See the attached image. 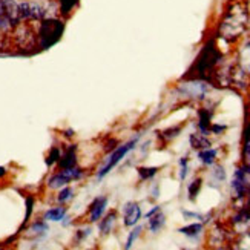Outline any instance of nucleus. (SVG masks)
<instances>
[{"label":"nucleus","instance_id":"1","mask_svg":"<svg viewBox=\"0 0 250 250\" xmlns=\"http://www.w3.org/2000/svg\"><path fill=\"white\" fill-rule=\"evenodd\" d=\"M249 25V8L243 0H235L224 11L218 26V36L227 42L240 39Z\"/></svg>","mask_w":250,"mask_h":250},{"label":"nucleus","instance_id":"2","mask_svg":"<svg viewBox=\"0 0 250 250\" xmlns=\"http://www.w3.org/2000/svg\"><path fill=\"white\" fill-rule=\"evenodd\" d=\"M221 60V54L216 49V46L213 45V42H209L201 51V54L198 56L197 62L193 64V72L195 77L198 79H209L212 74H215V68L218 62Z\"/></svg>","mask_w":250,"mask_h":250},{"label":"nucleus","instance_id":"3","mask_svg":"<svg viewBox=\"0 0 250 250\" xmlns=\"http://www.w3.org/2000/svg\"><path fill=\"white\" fill-rule=\"evenodd\" d=\"M64 31V25L62 20L57 19H43L39 32H37V39H39V45L43 49L51 48L54 43H57Z\"/></svg>","mask_w":250,"mask_h":250},{"label":"nucleus","instance_id":"4","mask_svg":"<svg viewBox=\"0 0 250 250\" xmlns=\"http://www.w3.org/2000/svg\"><path fill=\"white\" fill-rule=\"evenodd\" d=\"M21 23L19 19V2L0 0V32H9Z\"/></svg>","mask_w":250,"mask_h":250},{"label":"nucleus","instance_id":"5","mask_svg":"<svg viewBox=\"0 0 250 250\" xmlns=\"http://www.w3.org/2000/svg\"><path fill=\"white\" fill-rule=\"evenodd\" d=\"M46 16H48L46 8L37 2H31V0L19 2L20 21H42L43 19H46Z\"/></svg>","mask_w":250,"mask_h":250},{"label":"nucleus","instance_id":"6","mask_svg":"<svg viewBox=\"0 0 250 250\" xmlns=\"http://www.w3.org/2000/svg\"><path fill=\"white\" fill-rule=\"evenodd\" d=\"M135 145H137V138H134V140H130V141H127L126 145H123V146H118L112 154L106 158V163L103 165V167L99 170V178L102 180L103 177H106L107 173H109L118 163H120L126 155H127V152H130L134 147H135Z\"/></svg>","mask_w":250,"mask_h":250},{"label":"nucleus","instance_id":"7","mask_svg":"<svg viewBox=\"0 0 250 250\" xmlns=\"http://www.w3.org/2000/svg\"><path fill=\"white\" fill-rule=\"evenodd\" d=\"M82 175H83V172L75 166L60 169L57 173H54V175L48 180V186L51 189H62L64 186H68L69 183L82 178Z\"/></svg>","mask_w":250,"mask_h":250},{"label":"nucleus","instance_id":"8","mask_svg":"<svg viewBox=\"0 0 250 250\" xmlns=\"http://www.w3.org/2000/svg\"><path fill=\"white\" fill-rule=\"evenodd\" d=\"M232 193L238 200L246 198L250 193V170H247L244 166L238 167L233 180H232Z\"/></svg>","mask_w":250,"mask_h":250},{"label":"nucleus","instance_id":"9","mask_svg":"<svg viewBox=\"0 0 250 250\" xmlns=\"http://www.w3.org/2000/svg\"><path fill=\"white\" fill-rule=\"evenodd\" d=\"M123 218H125V224L127 227L135 226L140 218H141V209L137 203H127L123 209Z\"/></svg>","mask_w":250,"mask_h":250},{"label":"nucleus","instance_id":"10","mask_svg":"<svg viewBox=\"0 0 250 250\" xmlns=\"http://www.w3.org/2000/svg\"><path fill=\"white\" fill-rule=\"evenodd\" d=\"M243 166L250 170V114H247L246 117L243 134Z\"/></svg>","mask_w":250,"mask_h":250},{"label":"nucleus","instance_id":"11","mask_svg":"<svg viewBox=\"0 0 250 250\" xmlns=\"http://www.w3.org/2000/svg\"><path fill=\"white\" fill-rule=\"evenodd\" d=\"M106 206H107V197H97L91 203V206H89V221L91 223H95L102 218L106 210Z\"/></svg>","mask_w":250,"mask_h":250},{"label":"nucleus","instance_id":"12","mask_svg":"<svg viewBox=\"0 0 250 250\" xmlns=\"http://www.w3.org/2000/svg\"><path fill=\"white\" fill-rule=\"evenodd\" d=\"M77 163V155H75V147L72 146L71 149L66 150V154H63L59 160V167L66 169V167H74Z\"/></svg>","mask_w":250,"mask_h":250},{"label":"nucleus","instance_id":"13","mask_svg":"<svg viewBox=\"0 0 250 250\" xmlns=\"http://www.w3.org/2000/svg\"><path fill=\"white\" fill-rule=\"evenodd\" d=\"M64 216H66V208L57 206V208H51L49 210H46L45 215H43V220H46V221H62Z\"/></svg>","mask_w":250,"mask_h":250},{"label":"nucleus","instance_id":"14","mask_svg":"<svg viewBox=\"0 0 250 250\" xmlns=\"http://www.w3.org/2000/svg\"><path fill=\"white\" fill-rule=\"evenodd\" d=\"M149 218V229L152 233H157L163 226H165V215H163L160 210H157L155 213H152Z\"/></svg>","mask_w":250,"mask_h":250},{"label":"nucleus","instance_id":"15","mask_svg":"<svg viewBox=\"0 0 250 250\" xmlns=\"http://www.w3.org/2000/svg\"><path fill=\"white\" fill-rule=\"evenodd\" d=\"M210 118H212V114L208 109L200 111V130L204 135H208V132L210 130Z\"/></svg>","mask_w":250,"mask_h":250},{"label":"nucleus","instance_id":"16","mask_svg":"<svg viewBox=\"0 0 250 250\" xmlns=\"http://www.w3.org/2000/svg\"><path fill=\"white\" fill-rule=\"evenodd\" d=\"M190 145L195 149H206L210 146V141L206 138L204 134H192L190 135Z\"/></svg>","mask_w":250,"mask_h":250},{"label":"nucleus","instance_id":"17","mask_svg":"<svg viewBox=\"0 0 250 250\" xmlns=\"http://www.w3.org/2000/svg\"><path fill=\"white\" fill-rule=\"evenodd\" d=\"M115 218H117V213L115 212H111L106 215V218H103V221L100 223V230L103 235H107L111 232L112 226L115 224Z\"/></svg>","mask_w":250,"mask_h":250},{"label":"nucleus","instance_id":"18","mask_svg":"<svg viewBox=\"0 0 250 250\" xmlns=\"http://www.w3.org/2000/svg\"><path fill=\"white\" fill-rule=\"evenodd\" d=\"M216 158V150L212 149V147H206V149H201L200 150V160L204 165H212Z\"/></svg>","mask_w":250,"mask_h":250},{"label":"nucleus","instance_id":"19","mask_svg":"<svg viewBox=\"0 0 250 250\" xmlns=\"http://www.w3.org/2000/svg\"><path fill=\"white\" fill-rule=\"evenodd\" d=\"M60 3V11L63 16H69L72 13V9L79 5V0H59Z\"/></svg>","mask_w":250,"mask_h":250},{"label":"nucleus","instance_id":"20","mask_svg":"<svg viewBox=\"0 0 250 250\" xmlns=\"http://www.w3.org/2000/svg\"><path fill=\"white\" fill-rule=\"evenodd\" d=\"M181 233L184 235H188V236H197L203 232V224H197V223H193L190 226H186V227H183V229H180Z\"/></svg>","mask_w":250,"mask_h":250},{"label":"nucleus","instance_id":"21","mask_svg":"<svg viewBox=\"0 0 250 250\" xmlns=\"http://www.w3.org/2000/svg\"><path fill=\"white\" fill-rule=\"evenodd\" d=\"M29 230L32 232V235L40 236V235H45V233H46L48 226H46L45 221H37V223H34V224L31 226V229H29Z\"/></svg>","mask_w":250,"mask_h":250},{"label":"nucleus","instance_id":"22","mask_svg":"<svg viewBox=\"0 0 250 250\" xmlns=\"http://www.w3.org/2000/svg\"><path fill=\"white\" fill-rule=\"evenodd\" d=\"M72 189L71 188H68V186H64L62 190H60V193H59V197H57V201L59 203H68L69 200H72Z\"/></svg>","mask_w":250,"mask_h":250},{"label":"nucleus","instance_id":"23","mask_svg":"<svg viewBox=\"0 0 250 250\" xmlns=\"http://www.w3.org/2000/svg\"><path fill=\"white\" fill-rule=\"evenodd\" d=\"M62 154H60V149L59 147H52L51 152H49V155L46 157V165L48 166H52L54 163H59Z\"/></svg>","mask_w":250,"mask_h":250},{"label":"nucleus","instance_id":"24","mask_svg":"<svg viewBox=\"0 0 250 250\" xmlns=\"http://www.w3.org/2000/svg\"><path fill=\"white\" fill-rule=\"evenodd\" d=\"M157 172H158L157 167H138V173H140V177L143 178V180H147L150 177H154Z\"/></svg>","mask_w":250,"mask_h":250},{"label":"nucleus","instance_id":"25","mask_svg":"<svg viewBox=\"0 0 250 250\" xmlns=\"http://www.w3.org/2000/svg\"><path fill=\"white\" fill-rule=\"evenodd\" d=\"M200 189H201V180L198 178V180H195V181L190 184V186H189V198H190V200H195V197L198 195Z\"/></svg>","mask_w":250,"mask_h":250},{"label":"nucleus","instance_id":"26","mask_svg":"<svg viewBox=\"0 0 250 250\" xmlns=\"http://www.w3.org/2000/svg\"><path fill=\"white\" fill-rule=\"evenodd\" d=\"M140 232H141V227H137L135 230L130 232V235H129V238H127V241H126V246H125L126 249H130V247H132V244H134V241L138 238Z\"/></svg>","mask_w":250,"mask_h":250},{"label":"nucleus","instance_id":"27","mask_svg":"<svg viewBox=\"0 0 250 250\" xmlns=\"http://www.w3.org/2000/svg\"><path fill=\"white\" fill-rule=\"evenodd\" d=\"M180 166H181V173H180V178H181V180H184V178H186V175H188V158H186V157L181 158V161H180Z\"/></svg>","mask_w":250,"mask_h":250},{"label":"nucleus","instance_id":"28","mask_svg":"<svg viewBox=\"0 0 250 250\" xmlns=\"http://www.w3.org/2000/svg\"><path fill=\"white\" fill-rule=\"evenodd\" d=\"M246 52H247V56H249V59H250V40L247 42V45H246Z\"/></svg>","mask_w":250,"mask_h":250},{"label":"nucleus","instance_id":"29","mask_svg":"<svg viewBox=\"0 0 250 250\" xmlns=\"http://www.w3.org/2000/svg\"><path fill=\"white\" fill-rule=\"evenodd\" d=\"M5 173H6L5 167H0V177H2V175H5Z\"/></svg>","mask_w":250,"mask_h":250},{"label":"nucleus","instance_id":"30","mask_svg":"<svg viewBox=\"0 0 250 250\" xmlns=\"http://www.w3.org/2000/svg\"><path fill=\"white\" fill-rule=\"evenodd\" d=\"M250 195V193H249ZM249 212H250V201H249Z\"/></svg>","mask_w":250,"mask_h":250}]
</instances>
